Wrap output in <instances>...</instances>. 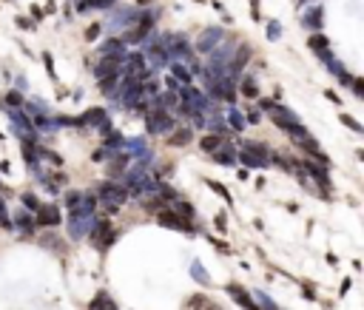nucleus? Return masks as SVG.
Instances as JSON below:
<instances>
[{
    "instance_id": "1",
    "label": "nucleus",
    "mask_w": 364,
    "mask_h": 310,
    "mask_svg": "<svg viewBox=\"0 0 364 310\" xmlns=\"http://www.w3.org/2000/svg\"><path fill=\"white\" fill-rule=\"evenodd\" d=\"M236 159L248 168H264L271 165V148L264 143H245L242 151H236Z\"/></svg>"
},
{
    "instance_id": "2",
    "label": "nucleus",
    "mask_w": 364,
    "mask_h": 310,
    "mask_svg": "<svg viewBox=\"0 0 364 310\" xmlns=\"http://www.w3.org/2000/svg\"><path fill=\"white\" fill-rule=\"evenodd\" d=\"M145 128H148V134H168V131H174L177 128V120H174L168 111L162 109V106H151L148 109V114H145Z\"/></svg>"
},
{
    "instance_id": "3",
    "label": "nucleus",
    "mask_w": 364,
    "mask_h": 310,
    "mask_svg": "<svg viewBox=\"0 0 364 310\" xmlns=\"http://www.w3.org/2000/svg\"><path fill=\"white\" fill-rule=\"evenodd\" d=\"M97 199L106 202L108 208H120L122 202L128 199V191H125V185H117V182H103L97 188Z\"/></svg>"
},
{
    "instance_id": "4",
    "label": "nucleus",
    "mask_w": 364,
    "mask_h": 310,
    "mask_svg": "<svg viewBox=\"0 0 364 310\" xmlns=\"http://www.w3.org/2000/svg\"><path fill=\"white\" fill-rule=\"evenodd\" d=\"M154 20H157V15H154V12H145L143 17H137V23L131 26L128 31H125L122 43H143L145 37H148V31L154 29Z\"/></svg>"
},
{
    "instance_id": "5",
    "label": "nucleus",
    "mask_w": 364,
    "mask_h": 310,
    "mask_svg": "<svg viewBox=\"0 0 364 310\" xmlns=\"http://www.w3.org/2000/svg\"><path fill=\"white\" fill-rule=\"evenodd\" d=\"M157 225H162V228H171V231H188V233L196 231V228H193V225L188 222L185 217H179L177 211H168V208L157 211Z\"/></svg>"
},
{
    "instance_id": "6",
    "label": "nucleus",
    "mask_w": 364,
    "mask_h": 310,
    "mask_svg": "<svg viewBox=\"0 0 364 310\" xmlns=\"http://www.w3.org/2000/svg\"><path fill=\"white\" fill-rule=\"evenodd\" d=\"M268 117H271L273 125H276V128H282V131H290L293 125H299V117H296V111L285 109V106H276V102L268 109Z\"/></svg>"
},
{
    "instance_id": "7",
    "label": "nucleus",
    "mask_w": 364,
    "mask_h": 310,
    "mask_svg": "<svg viewBox=\"0 0 364 310\" xmlns=\"http://www.w3.org/2000/svg\"><path fill=\"white\" fill-rule=\"evenodd\" d=\"M117 94H120V100L125 102L128 109L134 106L137 100H143V97H145V94H143V83H140L137 77H125V83L117 88Z\"/></svg>"
},
{
    "instance_id": "8",
    "label": "nucleus",
    "mask_w": 364,
    "mask_h": 310,
    "mask_svg": "<svg viewBox=\"0 0 364 310\" xmlns=\"http://www.w3.org/2000/svg\"><path fill=\"white\" fill-rule=\"evenodd\" d=\"M94 225V214H80V211H69V233L74 239L86 236V231Z\"/></svg>"
},
{
    "instance_id": "9",
    "label": "nucleus",
    "mask_w": 364,
    "mask_h": 310,
    "mask_svg": "<svg viewBox=\"0 0 364 310\" xmlns=\"http://www.w3.org/2000/svg\"><path fill=\"white\" fill-rule=\"evenodd\" d=\"M148 57H151V65H154V68H162V65L171 63V54H168V49H165L162 37H154V40L148 43Z\"/></svg>"
},
{
    "instance_id": "10",
    "label": "nucleus",
    "mask_w": 364,
    "mask_h": 310,
    "mask_svg": "<svg viewBox=\"0 0 364 310\" xmlns=\"http://www.w3.org/2000/svg\"><path fill=\"white\" fill-rule=\"evenodd\" d=\"M222 37H225V35H222V29H216V26L205 29L200 35V40H196V51H200V54H211V51L222 43Z\"/></svg>"
},
{
    "instance_id": "11",
    "label": "nucleus",
    "mask_w": 364,
    "mask_h": 310,
    "mask_svg": "<svg viewBox=\"0 0 364 310\" xmlns=\"http://www.w3.org/2000/svg\"><path fill=\"white\" fill-rule=\"evenodd\" d=\"M83 120V125H91V128H100L103 134H111V120L106 117V111L103 109H88L86 114L80 117Z\"/></svg>"
},
{
    "instance_id": "12",
    "label": "nucleus",
    "mask_w": 364,
    "mask_h": 310,
    "mask_svg": "<svg viewBox=\"0 0 364 310\" xmlns=\"http://www.w3.org/2000/svg\"><path fill=\"white\" fill-rule=\"evenodd\" d=\"M100 54H103L106 60H114V63H122V60L128 57L125 43H122L120 37H111V40H106V46H100Z\"/></svg>"
},
{
    "instance_id": "13",
    "label": "nucleus",
    "mask_w": 364,
    "mask_h": 310,
    "mask_svg": "<svg viewBox=\"0 0 364 310\" xmlns=\"http://www.w3.org/2000/svg\"><path fill=\"white\" fill-rule=\"evenodd\" d=\"M35 222L40 225V228H57L60 225V208L57 205H40Z\"/></svg>"
},
{
    "instance_id": "14",
    "label": "nucleus",
    "mask_w": 364,
    "mask_h": 310,
    "mask_svg": "<svg viewBox=\"0 0 364 310\" xmlns=\"http://www.w3.org/2000/svg\"><path fill=\"white\" fill-rule=\"evenodd\" d=\"M302 168H305V174H310L316 182H319L321 188H330V174H327V165H319V162H313V159H307V162H302Z\"/></svg>"
},
{
    "instance_id": "15",
    "label": "nucleus",
    "mask_w": 364,
    "mask_h": 310,
    "mask_svg": "<svg viewBox=\"0 0 364 310\" xmlns=\"http://www.w3.org/2000/svg\"><path fill=\"white\" fill-rule=\"evenodd\" d=\"M248 60H250V49L248 46H239V49H234V57H230V80L236 77V74H242V68L248 65Z\"/></svg>"
},
{
    "instance_id": "16",
    "label": "nucleus",
    "mask_w": 364,
    "mask_h": 310,
    "mask_svg": "<svg viewBox=\"0 0 364 310\" xmlns=\"http://www.w3.org/2000/svg\"><path fill=\"white\" fill-rule=\"evenodd\" d=\"M12 228H17L20 233H35L37 231V222H35V217H31L29 211H17L15 214V222H12Z\"/></svg>"
},
{
    "instance_id": "17",
    "label": "nucleus",
    "mask_w": 364,
    "mask_h": 310,
    "mask_svg": "<svg viewBox=\"0 0 364 310\" xmlns=\"http://www.w3.org/2000/svg\"><path fill=\"white\" fill-rule=\"evenodd\" d=\"M134 20H137L134 9H117L114 15H111V20H108V26H111V29H125V26Z\"/></svg>"
},
{
    "instance_id": "18",
    "label": "nucleus",
    "mask_w": 364,
    "mask_h": 310,
    "mask_svg": "<svg viewBox=\"0 0 364 310\" xmlns=\"http://www.w3.org/2000/svg\"><path fill=\"white\" fill-rule=\"evenodd\" d=\"M114 74H120V63H114V60H106V57H103V63L94 65V77H97V80L114 77Z\"/></svg>"
},
{
    "instance_id": "19",
    "label": "nucleus",
    "mask_w": 364,
    "mask_h": 310,
    "mask_svg": "<svg viewBox=\"0 0 364 310\" xmlns=\"http://www.w3.org/2000/svg\"><path fill=\"white\" fill-rule=\"evenodd\" d=\"M214 162H219V165H236V148L234 145H222V148H216L214 151Z\"/></svg>"
},
{
    "instance_id": "20",
    "label": "nucleus",
    "mask_w": 364,
    "mask_h": 310,
    "mask_svg": "<svg viewBox=\"0 0 364 310\" xmlns=\"http://www.w3.org/2000/svg\"><path fill=\"white\" fill-rule=\"evenodd\" d=\"M321 17H324L321 6H313V9H307V12H305V20H302V23H305L307 29H321V23H324Z\"/></svg>"
},
{
    "instance_id": "21",
    "label": "nucleus",
    "mask_w": 364,
    "mask_h": 310,
    "mask_svg": "<svg viewBox=\"0 0 364 310\" xmlns=\"http://www.w3.org/2000/svg\"><path fill=\"white\" fill-rule=\"evenodd\" d=\"M222 145H225V137H222V134H205V137L200 140V148L208 151V154H214L216 148H222Z\"/></svg>"
},
{
    "instance_id": "22",
    "label": "nucleus",
    "mask_w": 364,
    "mask_h": 310,
    "mask_svg": "<svg viewBox=\"0 0 364 310\" xmlns=\"http://www.w3.org/2000/svg\"><path fill=\"white\" fill-rule=\"evenodd\" d=\"M88 310H117V302L108 293H97L91 299V304H88Z\"/></svg>"
},
{
    "instance_id": "23",
    "label": "nucleus",
    "mask_w": 364,
    "mask_h": 310,
    "mask_svg": "<svg viewBox=\"0 0 364 310\" xmlns=\"http://www.w3.org/2000/svg\"><path fill=\"white\" fill-rule=\"evenodd\" d=\"M168 65H171V72H174V80H177V83H185V86H188V83H191V72H188V65L182 63V60H171V63H168Z\"/></svg>"
},
{
    "instance_id": "24",
    "label": "nucleus",
    "mask_w": 364,
    "mask_h": 310,
    "mask_svg": "<svg viewBox=\"0 0 364 310\" xmlns=\"http://www.w3.org/2000/svg\"><path fill=\"white\" fill-rule=\"evenodd\" d=\"M239 94L242 97H248V100H259V86L253 77H242V83H239Z\"/></svg>"
},
{
    "instance_id": "25",
    "label": "nucleus",
    "mask_w": 364,
    "mask_h": 310,
    "mask_svg": "<svg viewBox=\"0 0 364 310\" xmlns=\"http://www.w3.org/2000/svg\"><path fill=\"white\" fill-rule=\"evenodd\" d=\"M20 151H23V157H26V162L29 165H37V145H35V140H20Z\"/></svg>"
},
{
    "instance_id": "26",
    "label": "nucleus",
    "mask_w": 364,
    "mask_h": 310,
    "mask_svg": "<svg viewBox=\"0 0 364 310\" xmlns=\"http://www.w3.org/2000/svg\"><path fill=\"white\" fill-rule=\"evenodd\" d=\"M128 159H131V154L120 151V154H117L114 159H111V162H108V174H111V177H117V174H122V168L128 165Z\"/></svg>"
},
{
    "instance_id": "27",
    "label": "nucleus",
    "mask_w": 364,
    "mask_h": 310,
    "mask_svg": "<svg viewBox=\"0 0 364 310\" xmlns=\"http://www.w3.org/2000/svg\"><path fill=\"white\" fill-rule=\"evenodd\" d=\"M225 114H228V123H230V128H234V131H242V128H245V117L239 114V109H234V106H230Z\"/></svg>"
},
{
    "instance_id": "28",
    "label": "nucleus",
    "mask_w": 364,
    "mask_h": 310,
    "mask_svg": "<svg viewBox=\"0 0 364 310\" xmlns=\"http://www.w3.org/2000/svg\"><path fill=\"white\" fill-rule=\"evenodd\" d=\"M117 0H80V12H86V9H108V6H114Z\"/></svg>"
},
{
    "instance_id": "29",
    "label": "nucleus",
    "mask_w": 364,
    "mask_h": 310,
    "mask_svg": "<svg viewBox=\"0 0 364 310\" xmlns=\"http://www.w3.org/2000/svg\"><path fill=\"white\" fill-rule=\"evenodd\" d=\"M35 128H43V131H54L57 128V123L54 120H49V114H35Z\"/></svg>"
},
{
    "instance_id": "30",
    "label": "nucleus",
    "mask_w": 364,
    "mask_h": 310,
    "mask_svg": "<svg viewBox=\"0 0 364 310\" xmlns=\"http://www.w3.org/2000/svg\"><path fill=\"white\" fill-rule=\"evenodd\" d=\"M191 134H193L191 128H179V131H174L171 145H177V148H179V145H188V143H191Z\"/></svg>"
},
{
    "instance_id": "31",
    "label": "nucleus",
    "mask_w": 364,
    "mask_h": 310,
    "mask_svg": "<svg viewBox=\"0 0 364 310\" xmlns=\"http://www.w3.org/2000/svg\"><path fill=\"white\" fill-rule=\"evenodd\" d=\"M307 46H310L313 51H324V49H330V40L324 35H313L310 40H307Z\"/></svg>"
},
{
    "instance_id": "32",
    "label": "nucleus",
    "mask_w": 364,
    "mask_h": 310,
    "mask_svg": "<svg viewBox=\"0 0 364 310\" xmlns=\"http://www.w3.org/2000/svg\"><path fill=\"white\" fill-rule=\"evenodd\" d=\"M287 137H290L293 143H302V140H307V137H310V131H307L305 125L299 123V125H293V128L287 131Z\"/></svg>"
},
{
    "instance_id": "33",
    "label": "nucleus",
    "mask_w": 364,
    "mask_h": 310,
    "mask_svg": "<svg viewBox=\"0 0 364 310\" xmlns=\"http://www.w3.org/2000/svg\"><path fill=\"white\" fill-rule=\"evenodd\" d=\"M97 83H100V91L111 94V91H117V86H120V74H114V77H106V80H97Z\"/></svg>"
},
{
    "instance_id": "34",
    "label": "nucleus",
    "mask_w": 364,
    "mask_h": 310,
    "mask_svg": "<svg viewBox=\"0 0 364 310\" xmlns=\"http://www.w3.org/2000/svg\"><path fill=\"white\" fill-rule=\"evenodd\" d=\"M174 202H177V214H179V217H185L188 222H191V219H193V208H191V205H188V202L182 199V196H177Z\"/></svg>"
},
{
    "instance_id": "35",
    "label": "nucleus",
    "mask_w": 364,
    "mask_h": 310,
    "mask_svg": "<svg viewBox=\"0 0 364 310\" xmlns=\"http://www.w3.org/2000/svg\"><path fill=\"white\" fill-rule=\"evenodd\" d=\"M80 202H83V194H80V191H69V194H65V208L69 211H77Z\"/></svg>"
},
{
    "instance_id": "36",
    "label": "nucleus",
    "mask_w": 364,
    "mask_h": 310,
    "mask_svg": "<svg viewBox=\"0 0 364 310\" xmlns=\"http://www.w3.org/2000/svg\"><path fill=\"white\" fill-rule=\"evenodd\" d=\"M143 208H145V211H154V214H157V211L165 208V199H162V196H148V199L143 202Z\"/></svg>"
},
{
    "instance_id": "37",
    "label": "nucleus",
    "mask_w": 364,
    "mask_h": 310,
    "mask_svg": "<svg viewBox=\"0 0 364 310\" xmlns=\"http://www.w3.org/2000/svg\"><path fill=\"white\" fill-rule=\"evenodd\" d=\"M205 185L211 188L214 194H219V196H222V199H225V202H230V191H228V188H222L219 182H214V180H205Z\"/></svg>"
},
{
    "instance_id": "38",
    "label": "nucleus",
    "mask_w": 364,
    "mask_h": 310,
    "mask_svg": "<svg viewBox=\"0 0 364 310\" xmlns=\"http://www.w3.org/2000/svg\"><path fill=\"white\" fill-rule=\"evenodd\" d=\"M23 208H26V211H37V208H40V199H37L31 191H26V194H23Z\"/></svg>"
},
{
    "instance_id": "39",
    "label": "nucleus",
    "mask_w": 364,
    "mask_h": 310,
    "mask_svg": "<svg viewBox=\"0 0 364 310\" xmlns=\"http://www.w3.org/2000/svg\"><path fill=\"white\" fill-rule=\"evenodd\" d=\"M191 273H193V279L200 282V285H211V279H208V273H205V270H202V265H200V262H193Z\"/></svg>"
},
{
    "instance_id": "40",
    "label": "nucleus",
    "mask_w": 364,
    "mask_h": 310,
    "mask_svg": "<svg viewBox=\"0 0 364 310\" xmlns=\"http://www.w3.org/2000/svg\"><path fill=\"white\" fill-rule=\"evenodd\" d=\"M106 145H108V148H122V145H125V140H122L120 131H114V134H106Z\"/></svg>"
},
{
    "instance_id": "41",
    "label": "nucleus",
    "mask_w": 364,
    "mask_h": 310,
    "mask_svg": "<svg viewBox=\"0 0 364 310\" xmlns=\"http://www.w3.org/2000/svg\"><path fill=\"white\" fill-rule=\"evenodd\" d=\"M6 106H12V109H20V106H23V94L17 91V88L6 94Z\"/></svg>"
},
{
    "instance_id": "42",
    "label": "nucleus",
    "mask_w": 364,
    "mask_h": 310,
    "mask_svg": "<svg viewBox=\"0 0 364 310\" xmlns=\"http://www.w3.org/2000/svg\"><path fill=\"white\" fill-rule=\"evenodd\" d=\"M0 228L12 231V219L6 217V202H3V199H0Z\"/></svg>"
},
{
    "instance_id": "43",
    "label": "nucleus",
    "mask_w": 364,
    "mask_h": 310,
    "mask_svg": "<svg viewBox=\"0 0 364 310\" xmlns=\"http://www.w3.org/2000/svg\"><path fill=\"white\" fill-rule=\"evenodd\" d=\"M342 123L344 125H347V128H353V131H356V134H361V123H356V120H353V117H350V114H342Z\"/></svg>"
},
{
    "instance_id": "44",
    "label": "nucleus",
    "mask_w": 364,
    "mask_h": 310,
    "mask_svg": "<svg viewBox=\"0 0 364 310\" xmlns=\"http://www.w3.org/2000/svg\"><path fill=\"white\" fill-rule=\"evenodd\" d=\"M259 120H262V114H259V109H248V114H245V123L256 125Z\"/></svg>"
},
{
    "instance_id": "45",
    "label": "nucleus",
    "mask_w": 364,
    "mask_h": 310,
    "mask_svg": "<svg viewBox=\"0 0 364 310\" xmlns=\"http://www.w3.org/2000/svg\"><path fill=\"white\" fill-rule=\"evenodd\" d=\"M350 86H353V94H356V97H364V80L361 77H353Z\"/></svg>"
},
{
    "instance_id": "46",
    "label": "nucleus",
    "mask_w": 364,
    "mask_h": 310,
    "mask_svg": "<svg viewBox=\"0 0 364 310\" xmlns=\"http://www.w3.org/2000/svg\"><path fill=\"white\" fill-rule=\"evenodd\" d=\"M268 37H271V40L282 37V26H279V23H271V26H268Z\"/></svg>"
},
{
    "instance_id": "47",
    "label": "nucleus",
    "mask_w": 364,
    "mask_h": 310,
    "mask_svg": "<svg viewBox=\"0 0 364 310\" xmlns=\"http://www.w3.org/2000/svg\"><path fill=\"white\" fill-rule=\"evenodd\" d=\"M97 35H100V23H91V26L86 29V37H88V40H94Z\"/></svg>"
},
{
    "instance_id": "48",
    "label": "nucleus",
    "mask_w": 364,
    "mask_h": 310,
    "mask_svg": "<svg viewBox=\"0 0 364 310\" xmlns=\"http://www.w3.org/2000/svg\"><path fill=\"white\" fill-rule=\"evenodd\" d=\"M106 157H108V148H100V151H94V157H91V159H94V162H103Z\"/></svg>"
},
{
    "instance_id": "49",
    "label": "nucleus",
    "mask_w": 364,
    "mask_h": 310,
    "mask_svg": "<svg viewBox=\"0 0 364 310\" xmlns=\"http://www.w3.org/2000/svg\"><path fill=\"white\" fill-rule=\"evenodd\" d=\"M43 63H46V68H49L51 77H57V74H54V65H51V54H43Z\"/></svg>"
},
{
    "instance_id": "50",
    "label": "nucleus",
    "mask_w": 364,
    "mask_h": 310,
    "mask_svg": "<svg viewBox=\"0 0 364 310\" xmlns=\"http://www.w3.org/2000/svg\"><path fill=\"white\" fill-rule=\"evenodd\" d=\"M165 86H168V91H177V88H179V83H177L174 77H168V80H165Z\"/></svg>"
},
{
    "instance_id": "51",
    "label": "nucleus",
    "mask_w": 364,
    "mask_h": 310,
    "mask_svg": "<svg viewBox=\"0 0 364 310\" xmlns=\"http://www.w3.org/2000/svg\"><path fill=\"white\" fill-rule=\"evenodd\" d=\"M17 26H20V29H31V23L26 20V17H17Z\"/></svg>"
},
{
    "instance_id": "52",
    "label": "nucleus",
    "mask_w": 364,
    "mask_h": 310,
    "mask_svg": "<svg viewBox=\"0 0 364 310\" xmlns=\"http://www.w3.org/2000/svg\"><path fill=\"white\" fill-rule=\"evenodd\" d=\"M216 228H219V231L225 228V214H216Z\"/></svg>"
},
{
    "instance_id": "53",
    "label": "nucleus",
    "mask_w": 364,
    "mask_h": 310,
    "mask_svg": "<svg viewBox=\"0 0 364 310\" xmlns=\"http://www.w3.org/2000/svg\"><path fill=\"white\" fill-rule=\"evenodd\" d=\"M137 3H140V6H148V3H151V0H137Z\"/></svg>"
},
{
    "instance_id": "54",
    "label": "nucleus",
    "mask_w": 364,
    "mask_h": 310,
    "mask_svg": "<svg viewBox=\"0 0 364 310\" xmlns=\"http://www.w3.org/2000/svg\"><path fill=\"white\" fill-rule=\"evenodd\" d=\"M0 140H3V134H0Z\"/></svg>"
}]
</instances>
